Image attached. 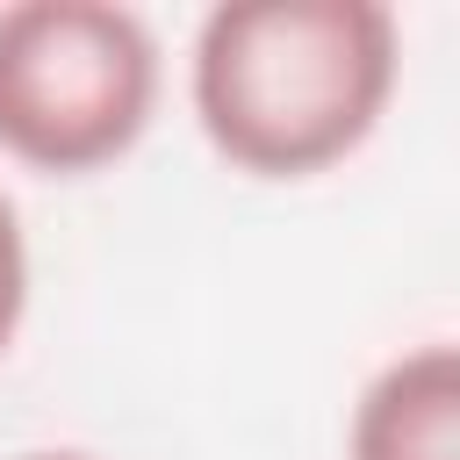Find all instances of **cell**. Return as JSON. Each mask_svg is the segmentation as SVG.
<instances>
[{
    "label": "cell",
    "instance_id": "5b68a950",
    "mask_svg": "<svg viewBox=\"0 0 460 460\" xmlns=\"http://www.w3.org/2000/svg\"><path fill=\"white\" fill-rule=\"evenodd\" d=\"M22 460H93V453H22Z\"/></svg>",
    "mask_w": 460,
    "mask_h": 460
},
{
    "label": "cell",
    "instance_id": "277c9868",
    "mask_svg": "<svg viewBox=\"0 0 460 460\" xmlns=\"http://www.w3.org/2000/svg\"><path fill=\"white\" fill-rule=\"evenodd\" d=\"M22 316H29V237H22L14 201L0 194V359L22 331Z\"/></svg>",
    "mask_w": 460,
    "mask_h": 460
},
{
    "label": "cell",
    "instance_id": "3957f363",
    "mask_svg": "<svg viewBox=\"0 0 460 460\" xmlns=\"http://www.w3.org/2000/svg\"><path fill=\"white\" fill-rule=\"evenodd\" d=\"M345 460H460V352L446 338L395 352L359 388Z\"/></svg>",
    "mask_w": 460,
    "mask_h": 460
},
{
    "label": "cell",
    "instance_id": "6da1fadb",
    "mask_svg": "<svg viewBox=\"0 0 460 460\" xmlns=\"http://www.w3.org/2000/svg\"><path fill=\"white\" fill-rule=\"evenodd\" d=\"M402 29L381 0H223L187 50V108L244 180H316L388 115Z\"/></svg>",
    "mask_w": 460,
    "mask_h": 460
},
{
    "label": "cell",
    "instance_id": "7a4b0ae2",
    "mask_svg": "<svg viewBox=\"0 0 460 460\" xmlns=\"http://www.w3.org/2000/svg\"><path fill=\"white\" fill-rule=\"evenodd\" d=\"M158 36L115 0L0 7V151L29 172L79 180L115 165L158 108Z\"/></svg>",
    "mask_w": 460,
    "mask_h": 460
}]
</instances>
